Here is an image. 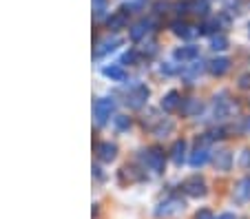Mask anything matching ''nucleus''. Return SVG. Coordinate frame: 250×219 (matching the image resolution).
Masks as SVG:
<instances>
[{
  "instance_id": "1",
  "label": "nucleus",
  "mask_w": 250,
  "mask_h": 219,
  "mask_svg": "<svg viewBox=\"0 0 250 219\" xmlns=\"http://www.w3.org/2000/svg\"><path fill=\"white\" fill-rule=\"evenodd\" d=\"M235 199L237 201H248L250 199V177L241 179L239 184L235 186Z\"/></svg>"
},
{
  "instance_id": "2",
  "label": "nucleus",
  "mask_w": 250,
  "mask_h": 219,
  "mask_svg": "<svg viewBox=\"0 0 250 219\" xmlns=\"http://www.w3.org/2000/svg\"><path fill=\"white\" fill-rule=\"evenodd\" d=\"M228 67H230V62L226 60V58H219V60H212L210 62V71L217 73V76H222V73L228 71Z\"/></svg>"
},
{
  "instance_id": "3",
  "label": "nucleus",
  "mask_w": 250,
  "mask_h": 219,
  "mask_svg": "<svg viewBox=\"0 0 250 219\" xmlns=\"http://www.w3.org/2000/svg\"><path fill=\"white\" fill-rule=\"evenodd\" d=\"M186 191L190 195H204V181L202 179H188L186 181Z\"/></svg>"
},
{
  "instance_id": "4",
  "label": "nucleus",
  "mask_w": 250,
  "mask_h": 219,
  "mask_svg": "<svg viewBox=\"0 0 250 219\" xmlns=\"http://www.w3.org/2000/svg\"><path fill=\"white\" fill-rule=\"evenodd\" d=\"M215 164H217L219 168H224V171H226V168L230 166V153H228V151H222L217 158H215Z\"/></svg>"
},
{
  "instance_id": "5",
  "label": "nucleus",
  "mask_w": 250,
  "mask_h": 219,
  "mask_svg": "<svg viewBox=\"0 0 250 219\" xmlns=\"http://www.w3.org/2000/svg\"><path fill=\"white\" fill-rule=\"evenodd\" d=\"M197 56V49L195 47H186V49H180L177 51V58H182V60H190V58Z\"/></svg>"
},
{
  "instance_id": "6",
  "label": "nucleus",
  "mask_w": 250,
  "mask_h": 219,
  "mask_svg": "<svg viewBox=\"0 0 250 219\" xmlns=\"http://www.w3.org/2000/svg\"><path fill=\"white\" fill-rule=\"evenodd\" d=\"M206 159H208V155H206V151H204V148H202V151H195V155H193V164H195V166L204 164Z\"/></svg>"
},
{
  "instance_id": "7",
  "label": "nucleus",
  "mask_w": 250,
  "mask_h": 219,
  "mask_svg": "<svg viewBox=\"0 0 250 219\" xmlns=\"http://www.w3.org/2000/svg\"><path fill=\"white\" fill-rule=\"evenodd\" d=\"M177 106V93H168V98H166V102H164V109H175Z\"/></svg>"
},
{
  "instance_id": "8",
  "label": "nucleus",
  "mask_w": 250,
  "mask_h": 219,
  "mask_svg": "<svg viewBox=\"0 0 250 219\" xmlns=\"http://www.w3.org/2000/svg\"><path fill=\"white\" fill-rule=\"evenodd\" d=\"M212 49H226V38H222V36L215 38L212 40Z\"/></svg>"
},
{
  "instance_id": "9",
  "label": "nucleus",
  "mask_w": 250,
  "mask_h": 219,
  "mask_svg": "<svg viewBox=\"0 0 250 219\" xmlns=\"http://www.w3.org/2000/svg\"><path fill=\"white\" fill-rule=\"evenodd\" d=\"M182 153H184V144H177V146H175V162L182 159Z\"/></svg>"
},
{
  "instance_id": "10",
  "label": "nucleus",
  "mask_w": 250,
  "mask_h": 219,
  "mask_svg": "<svg viewBox=\"0 0 250 219\" xmlns=\"http://www.w3.org/2000/svg\"><path fill=\"white\" fill-rule=\"evenodd\" d=\"M241 86H244V89H250V76L241 78Z\"/></svg>"
},
{
  "instance_id": "11",
  "label": "nucleus",
  "mask_w": 250,
  "mask_h": 219,
  "mask_svg": "<svg viewBox=\"0 0 250 219\" xmlns=\"http://www.w3.org/2000/svg\"><path fill=\"white\" fill-rule=\"evenodd\" d=\"M246 164L250 166V151H248V155H246Z\"/></svg>"
}]
</instances>
